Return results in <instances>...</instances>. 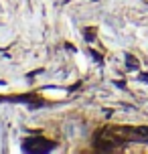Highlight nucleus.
<instances>
[{
    "mask_svg": "<svg viewBox=\"0 0 148 154\" xmlns=\"http://www.w3.org/2000/svg\"><path fill=\"white\" fill-rule=\"evenodd\" d=\"M23 148L29 152H47V150H53L55 144L53 142H47V140L43 138H32V140H24L23 142Z\"/></svg>",
    "mask_w": 148,
    "mask_h": 154,
    "instance_id": "obj_1",
    "label": "nucleus"
},
{
    "mask_svg": "<svg viewBox=\"0 0 148 154\" xmlns=\"http://www.w3.org/2000/svg\"><path fill=\"white\" fill-rule=\"evenodd\" d=\"M126 65H128V69H136L138 67V59L134 55H126Z\"/></svg>",
    "mask_w": 148,
    "mask_h": 154,
    "instance_id": "obj_2",
    "label": "nucleus"
},
{
    "mask_svg": "<svg viewBox=\"0 0 148 154\" xmlns=\"http://www.w3.org/2000/svg\"><path fill=\"white\" fill-rule=\"evenodd\" d=\"M94 38H95V32H94V29H85V41H89V43H91Z\"/></svg>",
    "mask_w": 148,
    "mask_h": 154,
    "instance_id": "obj_3",
    "label": "nucleus"
},
{
    "mask_svg": "<svg viewBox=\"0 0 148 154\" xmlns=\"http://www.w3.org/2000/svg\"><path fill=\"white\" fill-rule=\"evenodd\" d=\"M138 79H140V81H148V75H146V73H140V77H138Z\"/></svg>",
    "mask_w": 148,
    "mask_h": 154,
    "instance_id": "obj_4",
    "label": "nucleus"
},
{
    "mask_svg": "<svg viewBox=\"0 0 148 154\" xmlns=\"http://www.w3.org/2000/svg\"><path fill=\"white\" fill-rule=\"evenodd\" d=\"M91 55H94V57L97 59V61H101V55H100V53H95V51H91Z\"/></svg>",
    "mask_w": 148,
    "mask_h": 154,
    "instance_id": "obj_5",
    "label": "nucleus"
}]
</instances>
